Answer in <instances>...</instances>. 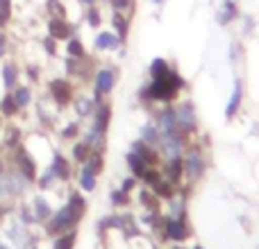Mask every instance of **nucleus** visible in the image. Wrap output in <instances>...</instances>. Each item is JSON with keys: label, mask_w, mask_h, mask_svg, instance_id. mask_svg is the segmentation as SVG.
I'll use <instances>...</instances> for the list:
<instances>
[{"label": "nucleus", "mask_w": 259, "mask_h": 249, "mask_svg": "<svg viewBox=\"0 0 259 249\" xmlns=\"http://www.w3.org/2000/svg\"><path fill=\"white\" fill-rule=\"evenodd\" d=\"M241 104H243V82L241 80H234V89L230 93V100L225 104V120H234L241 111Z\"/></svg>", "instance_id": "obj_22"}, {"label": "nucleus", "mask_w": 259, "mask_h": 249, "mask_svg": "<svg viewBox=\"0 0 259 249\" xmlns=\"http://www.w3.org/2000/svg\"><path fill=\"white\" fill-rule=\"evenodd\" d=\"M109 202H112L114 209L123 211L127 206H132V193H125L123 188H112L109 191Z\"/></svg>", "instance_id": "obj_32"}, {"label": "nucleus", "mask_w": 259, "mask_h": 249, "mask_svg": "<svg viewBox=\"0 0 259 249\" xmlns=\"http://www.w3.org/2000/svg\"><path fill=\"white\" fill-rule=\"evenodd\" d=\"M77 224H80L77 215L73 213V211L68 209L66 204H62L59 209L53 211V215H50V218L46 220L44 224H41V229H44V233L48 238H55V236H59V233H64V231L77 229Z\"/></svg>", "instance_id": "obj_6"}, {"label": "nucleus", "mask_w": 259, "mask_h": 249, "mask_svg": "<svg viewBox=\"0 0 259 249\" xmlns=\"http://www.w3.org/2000/svg\"><path fill=\"white\" fill-rule=\"evenodd\" d=\"M64 52H66V57H73V59L89 57V50H87V45H84V41H82L80 34L71 36V39L66 41V45H64Z\"/></svg>", "instance_id": "obj_29"}, {"label": "nucleus", "mask_w": 259, "mask_h": 249, "mask_svg": "<svg viewBox=\"0 0 259 249\" xmlns=\"http://www.w3.org/2000/svg\"><path fill=\"white\" fill-rule=\"evenodd\" d=\"M75 242H77V229H71V231H64L53 238V249H75Z\"/></svg>", "instance_id": "obj_33"}, {"label": "nucleus", "mask_w": 259, "mask_h": 249, "mask_svg": "<svg viewBox=\"0 0 259 249\" xmlns=\"http://www.w3.org/2000/svg\"><path fill=\"white\" fill-rule=\"evenodd\" d=\"M9 93L14 95V100H16V104L21 107V111H25V109H30L32 104H34V91H32V84L18 82V84L14 86Z\"/></svg>", "instance_id": "obj_23"}, {"label": "nucleus", "mask_w": 259, "mask_h": 249, "mask_svg": "<svg viewBox=\"0 0 259 249\" xmlns=\"http://www.w3.org/2000/svg\"><path fill=\"white\" fill-rule=\"evenodd\" d=\"M107 3H109V9L123 12L127 16H134V12H137V0H107Z\"/></svg>", "instance_id": "obj_43"}, {"label": "nucleus", "mask_w": 259, "mask_h": 249, "mask_svg": "<svg viewBox=\"0 0 259 249\" xmlns=\"http://www.w3.org/2000/svg\"><path fill=\"white\" fill-rule=\"evenodd\" d=\"M71 109H73V113H75L77 120H89L91 113H94V109H96V102H94L91 95L77 91L75 98H73V102H71Z\"/></svg>", "instance_id": "obj_21"}, {"label": "nucleus", "mask_w": 259, "mask_h": 249, "mask_svg": "<svg viewBox=\"0 0 259 249\" xmlns=\"http://www.w3.org/2000/svg\"><path fill=\"white\" fill-rule=\"evenodd\" d=\"M30 206H32V213H34V218H36V222H39V224H44L46 220L53 215V211H55V206L50 204L48 195H46V193H41V191L36 193V195H32Z\"/></svg>", "instance_id": "obj_19"}, {"label": "nucleus", "mask_w": 259, "mask_h": 249, "mask_svg": "<svg viewBox=\"0 0 259 249\" xmlns=\"http://www.w3.org/2000/svg\"><path fill=\"white\" fill-rule=\"evenodd\" d=\"M168 71H173V66H170L166 59H161V57H155L150 61V66H148V75L150 77H161V75H166Z\"/></svg>", "instance_id": "obj_40"}, {"label": "nucleus", "mask_w": 259, "mask_h": 249, "mask_svg": "<svg viewBox=\"0 0 259 249\" xmlns=\"http://www.w3.org/2000/svg\"><path fill=\"white\" fill-rule=\"evenodd\" d=\"M14 18V0H0V30H7Z\"/></svg>", "instance_id": "obj_41"}, {"label": "nucleus", "mask_w": 259, "mask_h": 249, "mask_svg": "<svg viewBox=\"0 0 259 249\" xmlns=\"http://www.w3.org/2000/svg\"><path fill=\"white\" fill-rule=\"evenodd\" d=\"M75 179H77V188H80L82 193H96V188H98V177H96V172H91L87 165L77 168Z\"/></svg>", "instance_id": "obj_24"}, {"label": "nucleus", "mask_w": 259, "mask_h": 249, "mask_svg": "<svg viewBox=\"0 0 259 249\" xmlns=\"http://www.w3.org/2000/svg\"><path fill=\"white\" fill-rule=\"evenodd\" d=\"M94 71H96V64H94L91 54L84 59H73V57L64 59V73H66V77L73 80L75 84H87V82H91Z\"/></svg>", "instance_id": "obj_7"}, {"label": "nucleus", "mask_w": 259, "mask_h": 249, "mask_svg": "<svg viewBox=\"0 0 259 249\" xmlns=\"http://www.w3.org/2000/svg\"><path fill=\"white\" fill-rule=\"evenodd\" d=\"M121 188H123L125 193H134V191L139 188V179H134L132 174H127V177L121 181Z\"/></svg>", "instance_id": "obj_45"}, {"label": "nucleus", "mask_w": 259, "mask_h": 249, "mask_svg": "<svg viewBox=\"0 0 259 249\" xmlns=\"http://www.w3.org/2000/svg\"><path fill=\"white\" fill-rule=\"evenodd\" d=\"M130 152H134L148 168H159L161 161H164V156L159 154V150H157L155 145H150V143H146L143 138H134V141L130 143Z\"/></svg>", "instance_id": "obj_12"}, {"label": "nucleus", "mask_w": 259, "mask_h": 249, "mask_svg": "<svg viewBox=\"0 0 259 249\" xmlns=\"http://www.w3.org/2000/svg\"><path fill=\"white\" fill-rule=\"evenodd\" d=\"M134 200H137V204L141 206L143 211H150V213H164V209H161L164 202L152 193V188L141 186V183H139V188L134 191Z\"/></svg>", "instance_id": "obj_15"}, {"label": "nucleus", "mask_w": 259, "mask_h": 249, "mask_svg": "<svg viewBox=\"0 0 259 249\" xmlns=\"http://www.w3.org/2000/svg\"><path fill=\"white\" fill-rule=\"evenodd\" d=\"M159 168H161L164 179H168V181L175 183V186L184 181V159L182 156H170V159H164Z\"/></svg>", "instance_id": "obj_18"}, {"label": "nucleus", "mask_w": 259, "mask_h": 249, "mask_svg": "<svg viewBox=\"0 0 259 249\" xmlns=\"http://www.w3.org/2000/svg\"><path fill=\"white\" fill-rule=\"evenodd\" d=\"M7 159H9V168H14L27 183H30V186H34L41 168H39L36 156L25 147V143H21L18 147H14L12 152H7Z\"/></svg>", "instance_id": "obj_3"}, {"label": "nucleus", "mask_w": 259, "mask_h": 249, "mask_svg": "<svg viewBox=\"0 0 259 249\" xmlns=\"http://www.w3.org/2000/svg\"><path fill=\"white\" fill-rule=\"evenodd\" d=\"M3 125H5V118H3V113H0V129H3Z\"/></svg>", "instance_id": "obj_51"}, {"label": "nucleus", "mask_w": 259, "mask_h": 249, "mask_svg": "<svg viewBox=\"0 0 259 249\" xmlns=\"http://www.w3.org/2000/svg\"><path fill=\"white\" fill-rule=\"evenodd\" d=\"M109 23H112V27H114V34L118 36V39L123 41V43H127V39H130V30H132V16H127V14H123V12H109Z\"/></svg>", "instance_id": "obj_20"}, {"label": "nucleus", "mask_w": 259, "mask_h": 249, "mask_svg": "<svg viewBox=\"0 0 259 249\" xmlns=\"http://www.w3.org/2000/svg\"><path fill=\"white\" fill-rule=\"evenodd\" d=\"M152 193H155V195L159 197L164 204H166V202H170L175 195H178V193H175V183H170L168 179H161L159 183H155V186H152Z\"/></svg>", "instance_id": "obj_35"}, {"label": "nucleus", "mask_w": 259, "mask_h": 249, "mask_svg": "<svg viewBox=\"0 0 259 249\" xmlns=\"http://www.w3.org/2000/svg\"><path fill=\"white\" fill-rule=\"evenodd\" d=\"M193 249H205V247H193Z\"/></svg>", "instance_id": "obj_52"}, {"label": "nucleus", "mask_w": 259, "mask_h": 249, "mask_svg": "<svg viewBox=\"0 0 259 249\" xmlns=\"http://www.w3.org/2000/svg\"><path fill=\"white\" fill-rule=\"evenodd\" d=\"M118 84V68L112 66V64H105V66H98L94 71V77H91V98L94 102H103V100H109L112 93L116 91Z\"/></svg>", "instance_id": "obj_2"}, {"label": "nucleus", "mask_w": 259, "mask_h": 249, "mask_svg": "<svg viewBox=\"0 0 259 249\" xmlns=\"http://www.w3.org/2000/svg\"><path fill=\"white\" fill-rule=\"evenodd\" d=\"M152 5H164V3H168V0H150Z\"/></svg>", "instance_id": "obj_48"}, {"label": "nucleus", "mask_w": 259, "mask_h": 249, "mask_svg": "<svg viewBox=\"0 0 259 249\" xmlns=\"http://www.w3.org/2000/svg\"><path fill=\"white\" fill-rule=\"evenodd\" d=\"M239 16H241V12H239L237 0H223L219 14H216V21H219V25H230V23H234Z\"/></svg>", "instance_id": "obj_25"}, {"label": "nucleus", "mask_w": 259, "mask_h": 249, "mask_svg": "<svg viewBox=\"0 0 259 249\" xmlns=\"http://www.w3.org/2000/svg\"><path fill=\"white\" fill-rule=\"evenodd\" d=\"M82 7H91V5H100V0H77Z\"/></svg>", "instance_id": "obj_47"}, {"label": "nucleus", "mask_w": 259, "mask_h": 249, "mask_svg": "<svg viewBox=\"0 0 259 249\" xmlns=\"http://www.w3.org/2000/svg\"><path fill=\"white\" fill-rule=\"evenodd\" d=\"M161 179H164V174H161V168H146V172H143V177L139 179V183H141V186L152 188L155 183H159Z\"/></svg>", "instance_id": "obj_44"}, {"label": "nucleus", "mask_w": 259, "mask_h": 249, "mask_svg": "<svg viewBox=\"0 0 259 249\" xmlns=\"http://www.w3.org/2000/svg\"><path fill=\"white\" fill-rule=\"evenodd\" d=\"M159 129H157V125L152 122V120H148V122H143L141 125V132H139V138H143L146 143H150V145H155L157 147V141H159Z\"/></svg>", "instance_id": "obj_37"}, {"label": "nucleus", "mask_w": 259, "mask_h": 249, "mask_svg": "<svg viewBox=\"0 0 259 249\" xmlns=\"http://www.w3.org/2000/svg\"><path fill=\"white\" fill-rule=\"evenodd\" d=\"M48 168L55 172L59 183H71L73 179H75V163H73L62 150H53Z\"/></svg>", "instance_id": "obj_9"}, {"label": "nucleus", "mask_w": 259, "mask_h": 249, "mask_svg": "<svg viewBox=\"0 0 259 249\" xmlns=\"http://www.w3.org/2000/svg\"><path fill=\"white\" fill-rule=\"evenodd\" d=\"M170 249H187V247H184V245H173Z\"/></svg>", "instance_id": "obj_49"}, {"label": "nucleus", "mask_w": 259, "mask_h": 249, "mask_svg": "<svg viewBox=\"0 0 259 249\" xmlns=\"http://www.w3.org/2000/svg\"><path fill=\"white\" fill-rule=\"evenodd\" d=\"M64 204H66L68 209L77 215V220H80V222L84 220V215L89 213V202H87L84 193H82L77 186L66 188V202H64Z\"/></svg>", "instance_id": "obj_17"}, {"label": "nucleus", "mask_w": 259, "mask_h": 249, "mask_svg": "<svg viewBox=\"0 0 259 249\" xmlns=\"http://www.w3.org/2000/svg\"><path fill=\"white\" fill-rule=\"evenodd\" d=\"M112 116H114V107H112V100H103V102L96 104L94 113L89 118V127L98 134H105L107 136L109 127H112Z\"/></svg>", "instance_id": "obj_10"}, {"label": "nucleus", "mask_w": 259, "mask_h": 249, "mask_svg": "<svg viewBox=\"0 0 259 249\" xmlns=\"http://www.w3.org/2000/svg\"><path fill=\"white\" fill-rule=\"evenodd\" d=\"M39 45H41V52H44L48 59H57L59 57V41H55L53 36L46 34L44 39H41Z\"/></svg>", "instance_id": "obj_42"}, {"label": "nucleus", "mask_w": 259, "mask_h": 249, "mask_svg": "<svg viewBox=\"0 0 259 249\" xmlns=\"http://www.w3.org/2000/svg\"><path fill=\"white\" fill-rule=\"evenodd\" d=\"M0 113H3L5 120H16V118L23 113L9 91H3V95H0Z\"/></svg>", "instance_id": "obj_26"}, {"label": "nucleus", "mask_w": 259, "mask_h": 249, "mask_svg": "<svg viewBox=\"0 0 259 249\" xmlns=\"http://www.w3.org/2000/svg\"><path fill=\"white\" fill-rule=\"evenodd\" d=\"M44 9L48 12V18L57 16V18H68V9L64 5V0H46Z\"/></svg>", "instance_id": "obj_38"}, {"label": "nucleus", "mask_w": 259, "mask_h": 249, "mask_svg": "<svg viewBox=\"0 0 259 249\" xmlns=\"http://www.w3.org/2000/svg\"><path fill=\"white\" fill-rule=\"evenodd\" d=\"M21 75L25 77L27 84H41V64H25L21 68Z\"/></svg>", "instance_id": "obj_39"}, {"label": "nucleus", "mask_w": 259, "mask_h": 249, "mask_svg": "<svg viewBox=\"0 0 259 249\" xmlns=\"http://www.w3.org/2000/svg\"><path fill=\"white\" fill-rule=\"evenodd\" d=\"M161 233H164V242H175L182 245L191 238V224H189V215H161Z\"/></svg>", "instance_id": "obj_5"}, {"label": "nucleus", "mask_w": 259, "mask_h": 249, "mask_svg": "<svg viewBox=\"0 0 259 249\" xmlns=\"http://www.w3.org/2000/svg\"><path fill=\"white\" fill-rule=\"evenodd\" d=\"M175 120H178L180 132L189 134V136H196L198 134V113L191 100L175 102Z\"/></svg>", "instance_id": "obj_8"}, {"label": "nucleus", "mask_w": 259, "mask_h": 249, "mask_svg": "<svg viewBox=\"0 0 259 249\" xmlns=\"http://www.w3.org/2000/svg\"><path fill=\"white\" fill-rule=\"evenodd\" d=\"M34 186L39 188L41 193H48V191H53V188H57V186H59V181H57V177H55L53 170H50L48 165H46V168L39 172V177H36Z\"/></svg>", "instance_id": "obj_30"}, {"label": "nucleus", "mask_w": 259, "mask_h": 249, "mask_svg": "<svg viewBox=\"0 0 259 249\" xmlns=\"http://www.w3.org/2000/svg\"><path fill=\"white\" fill-rule=\"evenodd\" d=\"M87 168L91 170V172H96V177H100V174L105 172V165H107V159H105V152H91L89 159H87Z\"/></svg>", "instance_id": "obj_36"}, {"label": "nucleus", "mask_w": 259, "mask_h": 249, "mask_svg": "<svg viewBox=\"0 0 259 249\" xmlns=\"http://www.w3.org/2000/svg\"><path fill=\"white\" fill-rule=\"evenodd\" d=\"M23 138H25V134H23L21 125L16 120H5L3 129H0V147L5 152H12L14 147H18L23 143Z\"/></svg>", "instance_id": "obj_14"}, {"label": "nucleus", "mask_w": 259, "mask_h": 249, "mask_svg": "<svg viewBox=\"0 0 259 249\" xmlns=\"http://www.w3.org/2000/svg\"><path fill=\"white\" fill-rule=\"evenodd\" d=\"M123 41L114 34L112 30H98L94 34V52L96 54H109V52H118L123 48Z\"/></svg>", "instance_id": "obj_13"}, {"label": "nucleus", "mask_w": 259, "mask_h": 249, "mask_svg": "<svg viewBox=\"0 0 259 249\" xmlns=\"http://www.w3.org/2000/svg\"><path fill=\"white\" fill-rule=\"evenodd\" d=\"M75 93H77V84L73 80H68L66 75L53 77V80H48V84H46V95H48L50 104H53L57 111H66V109L71 107Z\"/></svg>", "instance_id": "obj_4"}, {"label": "nucleus", "mask_w": 259, "mask_h": 249, "mask_svg": "<svg viewBox=\"0 0 259 249\" xmlns=\"http://www.w3.org/2000/svg\"><path fill=\"white\" fill-rule=\"evenodd\" d=\"M189 84L178 71H168L161 77H150L148 82H143L141 89L137 91V100L143 107L152 109L155 104H175L182 95V91H187Z\"/></svg>", "instance_id": "obj_1"}, {"label": "nucleus", "mask_w": 259, "mask_h": 249, "mask_svg": "<svg viewBox=\"0 0 259 249\" xmlns=\"http://www.w3.org/2000/svg\"><path fill=\"white\" fill-rule=\"evenodd\" d=\"M7 52H9V39L3 30H0V61L7 59Z\"/></svg>", "instance_id": "obj_46"}, {"label": "nucleus", "mask_w": 259, "mask_h": 249, "mask_svg": "<svg viewBox=\"0 0 259 249\" xmlns=\"http://www.w3.org/2000/svg\"><path fill=\"white\" fill-rule=\"evenodd\" d=\"M21 66L16 59H3L0 61V80H3V91H12L21 82Z\"/></svg>", "instance_id": "obj_16"}, {"label": "nucleus", "mask_w": 259, "mask_h": 249, "mask_svg": "<svg viewBox=\"0 0 259 249\" xmlns=\"http://www.w3.org/2000/svg\"><path fill=\"white\" fill-rule=\"evenodd\" d=\"M57 134H59V141H64V143L77 141V138L82 136V120H77V118H73V120H66L64 125H59Z\"/></svg>", "instance_id": "obj_28"}, {"label": "nucleus", "mask_w": 259, "mask_h": 249, "mask_svg": "<svg viewBox=\"0 0 259 249\" xmlns=\"http://www.w3.org/2000/svg\"><path fill=\"white\" fill-rule=\"evenodd\" d=\"M91 145L89 143H84L82 138H77V141H73L71 143V152H68V159L73 161V163L80 168V165H84L87 163V159H89V154H91Z\"/></svg>", "instance_id": "obj_27"}, {"label": "nucleus", "mask_w": 259, "mask_h": 249, "mask_svg": "<svg viewBox=\"0 0 259 249\" xmlns=\"http://www.w3.org/2000/svg\"><path fill=\"white\" fill-rule=\"evenodd\" d=\"M46 34L53 36V39L59 41V43H66L71 36L77 34V27H75V23H71L68 18L53 16V18H48V21H46Z\"/></svg>", "instance_id": "obj_11"}, {"label": "nucleus", "mask_w": 259, "mask_h": 249, "mask_svg": "<svg viewBox=\"0 0 259 249\" xmlns=\"http://www.w3.org/2000/svg\"><path fill=\"white\" fill-rule=\"evenodd\" d=\"M84 23L87 27H91V30H100L105 23L103 18V9H100V5H91V7H84Z\"/></svg>", "instance_id": "obj_31"}, {"label": "nucleus", "mask_w": 259, "mask_h": 249, "mask_svg": "<svg viewBox=\"0 0 259 249\" xmlns=\"http://www.w3.org/2000/svg\"><path fill=\"white\" fill-rule=\"evenodd\" d=\"M0 249H12L9 245H5V242H0Z\"/></svg>", "instance_id": "obj_50"}, {"label": "nucleus", "mask_w": 259, "mask_h": 249, "mask_svg": "<svg viewBox=\"0 0 259 249\" xmlns=\"http://www.w3.org/2000/svg\"><path fill=\"white\" fill-rule=\"evenodd\" d=\"M125 165H127V172L132 174L134 179H141L143 172H146V168H148V165L143 163L137 154H134V152H127L125 154Z\"/></svg>", "instance_id": "obj_34"}]
</instances>
